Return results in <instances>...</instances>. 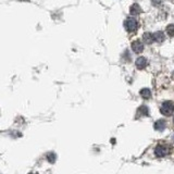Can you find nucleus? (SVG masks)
I'll use <instances>...</instances> for the list:
<instances>
[{"label":"nucleus","instance_id":"obj_12","mask_svg":"<svg viewBox=\"0 0 174 174\" xmlns=\"http://www.w3.org/2000/svg\"><path fill=\"white\" fill-rule=\"evenodd\" d=\"M166 33H168L169 36H171V37L174 36V24L168 25V27H166Z\"/></svg>","mask_w":174,"mask_h":174},{"label":"nucleus","instance_id":"obj_10","mask_svg":"<svg viewBox=\"0 0 174 174\" xmlns=\"http://www.w3.org/2000/svg\"><path fill=\"white\" fill-rule=\"evenodd\" d=\"M153 38H155V42L162 43L164 40V35L162 32H157V33L153 34Z\"/></svg>","mask_w":174,"mask_h":174},{"label":"nucleus","instance_id":"obj_2","mask_svg":"<svg viewBox=\"0 0 174 174\" xmlns=\"http://www.w3.org/2000/svg\"><path fill=\"white\" fill-rule=\"evenodd\" d=\"M124 26H125V29H126V31L132 33V32H135L136 29H137L138 23L135 19L131 18V19H128V20L124 22Z\"/></svg>","mask_w":174,"mask_h":174},{"label":"nucleus","instance_id":"obj_9","mask_svg":"<svg viewBox=\"0 0 174 174\" xmlns=\"http://www.w3.org/2000/svg\"><path fill=\"white\" fill-rule=\"evenodd\" d=\"M140 7L137 5V3H134L133 5H131V9H130V12L132 15H137L138 13H140Z\"/></svg>","mask_w":174,"mask_h":174},{"label":"nucleus","instance_id":"obj_15","mask_svg":"<svg viewBox=\"0 0 174 174\" xmlns=\"http://www.w3.org/2000/svg\"><path fill=\"white\" fill-rule=\"evenodd\" d=\"M173 122H174V118H173Z\"/></svg>","mask_w":174,"mask_h":174},{"label":"nucleus","instance_id":"obj_14","mask_svg":"<svg viewBox=\"0 0 174 174\" xmlns=\"http://www.w3.org/2000/svg\"><path fill=\"white\" fill-rule=\"evenodd\" d=\"M172 77H173V78H174V72H173V74H172Z\"/></svg>","mask_w":174,"mask_h":174},{"label":"nucleus","instance_id":"obj_4","mask_svg":"<svg viewBox=\"0 0 174 174\" xmlns=\"http://www.w3.org/2000/svg\"><path fill=\"white\" fill-rule=\"evenodd\" d=\"M132 49L134 52L136 53H140V52H143L144 50V45L142 44V42L139 40H135V42L132 44Z\"/></svg>","mask_w":174,"mask_h":174},{"label":"nucleus","instance_id":"obj_3","mask_svg":"<svg viewBox=\"0 0 174 174\" xmlns=\"http://www.w3.org/2000/svg\"><path fill=\"white\" fill-rule=\"evenodd\" d=\"M170 152L169 148L166 147V146H163V145H159L156 147L155 149V155H156L158 158H162V157H165L168 153Z\"/></svg>","mask_w":174,"mask_h":174},{"label":"nucleus","instance_id":"obj_8","mask_svg":"<svg viewBox=\"0 0 174 174\" xmlns=\"http://www.w3.org/2000/svg\"><path fill=\"white\" fill-rule=\"evenodd\" d=\"M144 42L146 44H152L155 42V38H153V34H150V33H145L143 36Z\"/></svg>","mask_w":174,"mask_h":174},{"label":"nucleus","instance_id":"obj_1","mask_svg":"<svg viewBox=\"0 0 174 174\" xmlns=\"http://www.w3.org/2000/svg\"><path fill=\"white\" fill-rule=\"evenodd\" d=\"M160 112L166 117L172 115V113L174 112V104L172 101H164L160 108Z\"/></svg>","mask_w":174,"mask_h":174},{"label":"nucleus","instance_id":"obj_13","mask_svg":"<svg viewBox=\"0 0 174 174\" xmlns=\"http://www.w3.org/2000/svg\"><path fill=\"white\" fill-rule=\"evenodd\" d=\"M47 159H48V161H49L50 163H53V162L56 161V155L55 153H49V155L47 156Z\"/></svg>","mask_w":174,"mask_h":174},{"label":"nucleus","instance_id":"obj_6","mask_svg":"<svg viewBox=\"0 0 174 174\" xmlns=\"http://www.w3.org/2000/svg\"><path fill=\"white\" fill-rule=\"evenodd\" d=\"M153 128H155V130L156 131L161 132V131H163L164 128H165V121H164V120H158V121L155 122Z\"/></svg>","mask_w":174,"mask_h":174},{"label":"nucleus","instance_id":"obj_7","mask_svg":"<svg viewBox=\"0 0 174 174\" xmlns=\"http://www.w3.org/2000/svg\"><path fill=\"white\" fill-rule=\"evenodd\" d=\"M137 114L139 117H148L149 115V109L146 106H142L137 109Z\"/></svg>","mask_w":174,"mask_h":174},{"label":"nucleus","instance_id":"obj_5","mask_svg":"<svg viewBox=\"0 0 174 174\" xmlns=\"http://www.w3.org/2000/svg\"><path fill=\"white\" fill-rule=\"evenodd\" d=\"M136 63V67H137V69H139V70H143V69H145L146 67H147V64H148V62H147V60H146V58L144 57H139L136 59L135 61Z\"/></svg>","mask_w":174,"mask_h":174},{"label":"nucleus","instance_id":"obj_11","mask_svg":"<svg viewBox=\"0 0 174 174\" xmlns=\"http://www.w3.org/2000/svg\"><path fill=\"white\" fill-rule=\"evenodd\" d=\"M140 96L144 99H149L151 97V91L148 88H144L140 90Z\"/></svg>","mask_w":174,"mask_h":174}]
</instances>
